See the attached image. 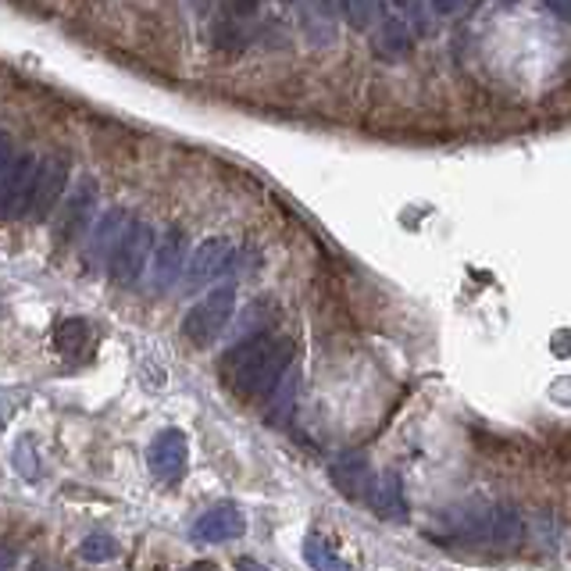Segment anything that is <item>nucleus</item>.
I'll return each mask as SVG.
<instances>
[{"label": "nucleus", "mask_w": 571, "mask_h": 571, "mask_svg": "<svg viewBox=\"0 0 571 571\" xmlns=\"http://www.w3.org/2000/svg\"><path fill=\"white\" fill-rule=\"evenodd\" d=\"M294 339L275 333H250L222 358V382L239 400H269L272 390L283 382V375L294 364Z\"/></svg>", "instance_id": "f257e3e1"}, {"label": "nucleus", "mask_w": 571, "mask_h": 571, "mask_svg": "<svg viewBox=\"0 0 571 571\" xmlns=\"http://www.w3.org/2000/svg\"><path fill=\"white\" fill-rule=\"evenodd\" d=\"M236 311V286H218L208 297H200L182 319V336L193 347H211L218 336L225 333V325L233 322Z\"/></svg>", "instance_id": "f03ea898"}, {"label": "nucleus", "mask_w": 571, "mask_h": 571, "mask_svg": "<svg viewBox=\"0 0 571 571\" xmlns=\"http://www.w3.org/2000/svg\"><path fill=\"white\" fill-rule=\"evenodd\" d=\"M36 168L40 161L33 154H11L8 147H0V222L29 218Z\"/></svg>", "instance_id": "7ed1b4c3"}, {"label": "nucleus", "mask_w": 571, "mask_h": 571, "mask_svg": "<svg viewBox=\"0 0 571 571\" xmlns=\"http://www.w3.org/2000/svg\"><path fill=\"white\" fill-rule=\"evenodd\" d=\"M151 258H154V229L143 218H132L126 236L118 239L115 254L107 258V272H112L118 286L129 289L143 278V269H147Z\"/></svg>", "instance_id": "20e7f679"}, {"label": "nucleus", "mask_w": 571, "mask_h": 571, "mask_svg": "<svg viewBox=\"0 0 571 571\" xmlns=\"http://www.w3.org/2000/svg\"><path fill=\"white\" fill-rule=\"evenodd\" d=\"M93 208H96V182L79 179V186L65 193V200H61L57 233H54L57 247H68L72 239H79L82 233H87L93 222Z\"/></svg>", "instance_id": "39448f33"}, {"label": "nucleus", "mask_w": 571, "mask_h": 571, "mask_svg": "<svg viewBox=\"0 0 571 571\" xmlns=\"http://www.w3.org/2000/svg\"><path fill=\"white\" fill-rule=\"evenodd\" d=\"M65 186H68V161L65 157H47L36 168V182H33V204H29V218L33 222H47L57 204L65 200Z\"/></svg>", "instance_id": "423d86ee"}, {"label": "nucleus", "mask_w": 571, "mask_h": 571, "mask_svg": "<svg viewBox=\"0 0 571 571\" xmlns=\"http://www.w3.org/2000/svg\"><path fill=\"white\" fill-rule=\"evenodd\" d=\"M233 254H236V243L229 236H208L204 239L186 261V289H200V286L215 283V278L229 269Z\"/></svg>", "instance_id": "0eeeda50"}, {"label": "nucleus", "mask_w": 571, "mask_h": 571, "mask_svg": "<svg viewBox=\"0 0 571 571\" xmlns=\"http://www.w3.org/2000/svg\"><path fill=\"white\" fill-rule=\"evenodd\" d=\"M186 460H190V443H186V432L179 429H165L154 436L151 451H147V465L157 479L165 482H176L182 471H186Z\"/></svg>", "instance_id": "6e6552de"}, {"label": "nucleus", "mask_w": 571, "mask_h": 571, "mask_svg": "<svg viewBox=\"0 0 571 571\" xmlns=\"http://www.w3.org/2000/svg\"><path fill=\"white\" fill-rule=\"evenodd\" d=\"M247 532V518L233 504H215L197 521H193V540L200 543H229Z\"/></svg>", "instance_id": "1a4fd4ad"}, {"label": "nucleus", "mask_w": 571, "mask_h": 571, "mask_svg": "<svg viewBox=\"0 0 571 571\" xmlns=\"http://www.w3.org/2000/svg\"><path fill=\"white\" fill-rule=\"evenodd\" d=\"M179 275H186V233L168 229L161 243H154V286L168 289Z\"/></svg>", "instance_id": "9d476101"}, {"label": "nucleus", "mask_w": 571, "mask_h": 571, "mask_svg": "<svg viewBox=\"0 0 571 571\" xmlns=\"http://www.w3.org/2000/svg\"><path fill=\"white\" fill-rule=\"evenodd\" d=\"M368 507L379 518H386V521H400L407 515V496H404V482H400V476L397 471H386V476H379V479H372V485H368Z\"/></svg>", "instance_id": "9b49d317"}, {"label": "nucleus", "mask_w": 571, "mask_h": 571, "mask_svg": "<svg viewBox=\"0 0 571 571\" xmlns=\"http://www.w3.org/2000/svg\"><path fill=\"white\" fill-rule=\"evenodd\" d=\"M329 476L336 482V490L343 493V496H364L368 493V485H372V471H368V460H364L361 454H343V457H336L333 460V468H329Z\"/></svg>", "instance_id": "f8f14e48"}, {"label": "nucleus", "mask_w": 571, "mask_h": 571, "mask_svg": "<svg viewBox=\"0 0 571 571\" xmlns=\"http://www.w3.org/2000/svg\"><path fill=\"white\" fill-rule=\"evenodd\" d=\"M93 347V325L87 319H65L54 329V350L68 361H82Z\"/></svg>", "instance_id": "ddd939ff"}, {"label": "nucleus", "mask_w": 571, "mask_h": 571, "mask_svg": "<svg viewBox=\"0 0 571 571\" xmlns=\"http://www.w3.org/2000/svg\"><path fill=\"white\" fill-rule=\"evenodd\" d=\"M336 11L339 0H308V15H303V29L314 47H329L336 40Z\"/></svg>", "instance_id": "4468645a"}, {"label": "nucleus", "mask_w": 571, "mask_h": 571, "mask_svg": "<svg viewBox=\"0 0 571 571\" xmlns=\"http://www.w3.org/2000/svg\"><path fill=\"white\" fill-rule=\"evenodd\" d=\"M132 218L121 211V208H112L107 211L101 222L93 225V243H90V250H93V258H112L115 247H118V239L126 236V229H129Z\"/></svg>", "instance_id": "2eb2a0df"}, {"label": "nucleus", "mask_w": 571, "mask_h": 571, "mask_svg": "<svg viewBox=\"0 0 571 571\" xmlns=\"http://www.w3.org/2000/svg\"><path fill=\"white\" fill-rule=\"evenodd\" d=\"M411 51V33H407V22H400V18H386L382 26H379V36H375V54H382V57H404Z\"/></svg>", "instance_id": "dca6fc26"}, {"label": "nucleus", "mask_w": 571, "mask_h": 571, "mask_svg": "<svg viewBox=\"0 0 571 571\" xmlns=\"http://www.w3.org/2000/svg\"><path fill=\"white\" fill-rule=\"evenodd\" d=\"M303 561L311 564V571H350V564L339 557L325 540L308 536L303 540Z\"/></svg>", "instance_id": "f3484780"}, {"label": "nucleus", "mask_w": 571, "mask_h": 571, "mask_svg": "<svg viewBox=\"0 0 571 571\" xmlns=\"http://www.w3.org/2000/svg\"><path fill=\"white\" fill-rule=\"evenodd\" d=\"M294 400H297V372L289 368L283 375V382H278L272 390V397H269V418L275 425H283L289 415H294Z\"/></svg>", "instance_id": "a211bd4d"}, {"label": "nucleus", "mask_w": 571, "mask_h": 571, "mask_svg": "<svg viewBox=\"0 0 571 571\" xmlns=\"http://www.w3.org/2000/svg\"><path fill=\"white\" fill-rule=\"evenodd\" d=\"M79 557L90 564H107L118 557V540L107 536V532H90L87 540L79 543Z\"/></svg>", "instance_id": "6ab92c4d"}, {"label": "nucleus", "mask_w": 571, "mask_h": 571, "mask_svg": "<svg viewBox=\"0 0 571 571\" xmlns=\"http://www.w3.org/2000/svg\"><path fill=\"white\" fill-rule=\"evenodd\" d=\"M343 8V18L350 22V29H372L375 26V15H379V0H339Z\"/></svg>", "instance_id": "aec40b11"}, {"label": "nucleus", "mask_w": 571, "mask_h": 571, "mask_svg": "<svg viewBox=\"0 0 571 571\" xmlns=\"http://www.w3.org/2000/svg\"><path fill=\"white\" fill-rule=\"evenodd\" d=\"M29 393L18 390V386H0V429H8V421L26 407Z\"/></svg>", "instance_id": "412c9836"}, {"label": "nucleus", "mask_w": 571, "mask_h": 571, "mask_svg": "<svg viewBox=\"0 0 571 571\" xmlns=\"http://www.w3.org/2000/svg\"><path fill=\"white\" fill-rule=\"evenodd\" d=\"M15 465H18V471L26 479H40V465H36V451H33V443L29 440H22L18 446H15Z\"/></svg>", "instance_id": "4be33fe9"}, {"label": "nucleus", "mask_w": 571, "mask_h": 571, "mask_svg": "<svg viewBox=\"0 0 571 571\" xmlns=\"http://www.w3.org/2000/svg\"><path fill=\"white\" fill-rule=\"evenodd\" d=\"M261 0H225V22H247L254 11H258Z\"/></svg>", "instance_id": "5701e85b"}, {"label": "nucleus", "mask_w": 571, "mask_h": 571, "mask_svg": "<svg viewBox=\"0 0 571 571\" xmlns=\"http://www.w3.org/2000/svg\"><path fill=\"white\" fill-rule=\"evenodd\" d=\"M429 4H432L436 15H457V11L468 4V0H429Z\"/></svg>", "instance_id": "b1692460"}, {"label": "nucleus", "mask_w": 571, "mask_h": 571, "mask_svg": "<svg viewBox=\"0 0 571 571\" xmlns=\"http://www.w3.org/2000/svg\"><path fill=\"white\" fill-rule=\"evenodd\" d=\"M543 4L550 8L561 22H571V0H543Z\"/></svg>", "instance_id": "393cba45"}, {"label": "nucleus", "mask_w": 571, "mask_h": 571, "mask_svg": "<svg viewBox=\"0 0 571 571\" xmlns=\"http://www.w3.org/2000/svg\"><path fill=\"white\" fill-rule=\"evenodd\" d=\"M236 571H272V568H264L261 561H254V557H239Z\"/></svg>", "instance_id": "a878e982"}, {"label": "nucleus", "mask_w": 571, "mask_h": 571, "mask_svg": "<svg viewBox=\"0 0 571 571\" xmlns=\"http://www.w3.org/2000/svg\"><path fill=\"white\" fill-rule=\"evenodd\" d=\"M0 571H11V550L8 546H0Z\"/></svg>", "instance_id": "bb28decb"}, {"label": "nucleus", "mask_w": 571, "mask_h": 571, "mask_svg": "<svg viewBox=\"0 0 571 571\" xmlns=\"http://www.w3.org/2000/svg\"><path fill=\"white\" fill-rule=\"evenodd\" d=\"M393 4H397V8H411L415 0H393Z\"/></svg>", "instance_id": "cd10ccee"}, {"label": "nucleus", "mask_w": 571, "mask_h": 571, "mask_svg": "<svg viewBox=\"0 0 571 571\" xmlns=\"http://www.w3.org/2000/svg\"><path fill=\"white\" fill-rule=\"evenodd\" d=\"M190 571H211L208 564H197V568H190Z\"/></svg>", "instance_id": "c85d7f7f"}, {"label": "nucleus", "mask_w": 571, "mask_h": 571, "mask_svg": "<svg viewBox=\"0 0 571 571\" xmlns=\"http://www.w3.org/2000/svg\"><path fill=\"white\" fill-rule=\"evenodd\" d=\"M36 571H51V568H47V564H36Z\"/></svg>", "instance_id": "c756f323"}, {"label": "nucleus", "mask_w": 571, "mask_h": 571, "mask_svg": "<svg viewBox=\"0 0 571 571\" xmlns=\"http://www.w3.org/2000/svg\"><path fill=\"white\" fill-rule=\"evenodd\" d=\"M197 4H208V0H197Z\"/></svg>", "instance_id": "7c9ffc66"}, {"label": "nucleus", "mask_w": 571, "mask_h": 571, "mask_svg": "<svg viewBox=\"0 0 571 571\" xmlns=\"http://www.w3.org/2000/svg\"><path fill=\"white\" fill-rule=\"evenodd\" d=\"M286 4H289V0H286Z\"/></svg>", "instance_id": "2f4dec72"}]
</instances>
